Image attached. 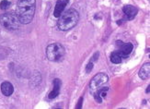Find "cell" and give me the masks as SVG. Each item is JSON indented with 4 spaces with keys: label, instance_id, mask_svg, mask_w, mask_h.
Segmentation results:
<instances>
[{
    "label": "cell",
    "instance_id": "cell-10",
    "mask_svg": "<svg viewBox=\"0 0 150 109\" xmlns=\"http://www.w3.org/2000/svg\"><path fill=\"white\" fill-rule=\"evenodd\" d=\"M1 92L5 96H10L14 92V87L8 81H4L1 84Z\"/></svg>",
    "mask_w": 150,
    "mask_h": 109
},
{
    "label": "cell",
    "instance_id": "cell-12",
    "mask_svg": "<svg viewBox=\"0 0 150 109\" xmlns=\"http://www.w3.org/2000/svg\"><path fill=\"white\" fill-rule=\"evenodd\" d=\"M122 56L120 54L119 51H114V52L112 53L110 55V61H112L113 64H120L122 61Z\"/></svg>",
    "mask_w": 150,
    "mask_h": 109
},
{
    "label": "cell",
    "instance_id": "cell-5",
    "mask_svg": "<svg viewBox=\"0 0 150 109\" xmlns=\"http://www.w3.org/2000/svg\"><path fill=\"white\" fill-rule=\"evenodd\" d=\"M108 76L105 73H98L96 76H94L90 81L89 88L92 92H96L98 89H100L103 84H105L108 81Z\"/></svg>",
    "mask_w": 150,
    "mask_h": 109
},
{
    "label": "cell",
    "instance_id": "cell-9",
    "mask_svg": "<svg viewBox=\"0 0 150 109\" xmlns=\"http://www.w3.org/2000/svg\"><path fill=\"white\" fill-rule=\"evenodd\" d=\"M60 88H61V81L59 79H54V89L49 93L48 98L49 99H54L58 94L60 93Z\"/></svg>",
    "mask_w": 150,
    "mask_h": 109
},
{
    "label": "cell",
    "instance_id": "cell-7",
    "mask_svg": "<svg viewBox=\"0 0 150 109\" xmlns=\"http://www.w3.org/2000/svg\"><path fill=\"white\" fill-rule=\"evenodd\" d=\"M123 13H125V17H126V20L127 21H132L133 19H134V17L137 15L138 13V9L134 6L132 5H126L123 7L122 9Z\"/></svg>",
    "mask_w": 150,
    "mask_h": 109
},
{
    "label": "cell",
    "instance_id": "cell-2",
    "mask_svg": "<svg viewBox=\"0 0 150 109\" xmlns=\"http://www.w3.org/2000/svg\"><path fill=\"white\" fill-rule=\"evenodd\" d=\"M78 21H79L78 12L74 9H70L60 15L59 20L57 21V27L60 31H67L74 28Z\"/></svg>",
    "mask_w": 150,
    "mask_h": 109
},
{
    "label": "cell",
    "instance_id": "cell-15",
    "mask_svg": "<svg viewBox=\"0 0 150 109\" xmlns=\"http://www.w3.org/2000/svg\"><path fill=\"white\" fill-rule=\"evenodd\" d=\"M82 101H83V98H80V99H79V101H78V105H76V109H79V108L82 106Z\"/></svg>",
    "mask_w": 150,
    "mask_h": 109
},
{
    "label": "cell",
    "instance_id": "cell-8",
    "mask_svg": "<svg viewBox=\"0 0 150 109\" xmlns=\"http://www.w3.org/2000/svg\"><path fill=\"white\" fill-rule=\"evenodd\" d=\"M68 2H69V0H57L55 8H54V15L55 18L60 17V15L64 10V8L67 6Z\"/></svg>",
    "mask_w": 150,
    "mask_h": 109
},
{
    "label": "cell",
    "instance_id": "cell-6",
    "mask_svg": "<svg viewBox=\"0 0 150 109\" xmlns=\"http://www.w3.org/2000/svg\"><path fill=\"white\" fill-rule=\"evenodd\" d=\"M116 44L117 46H118V51L120 52V54L122 56V57L125 58V57H127L130 54L132 53L133 51V48H134V46L132 43H122V41H117L116 42Z\"/></svg>",
    "mask_w": 150,
    "mask_h": 109
},
{
    "label": "cell",
    "instance_id": "cell-13",
    "mask_svg": "<svg viewBox=\"0 0 150 109\" xmlns=\"http://www.w3.org/2000/svg\"><path fill=\"white\" fill-rule=\"evenodd\" d=\"M10 6H11V2L9 1V0H2V1L0 2V9H1L2 10L8 9Z\"/></svg>",
    "mask_w": 150,
    "mask_h": 109
},
{
    "label": "cell",
    "instance_id": "cell-16",
    "mask_svg": "<svg viewBox=\"0 0 150 109\" xmlns=\"http://www.w3.org/2000/svg\"><path fill=\"white\" fill-rule=\"evenodd\" d=\"M149 88H150V85H148V87H147V89H146V93H149Z\"/></svg>",
    "mask_w": 150,
    "mask_h": 109
},
{
    "label": "cell",
    "instance_id": "cell-4",
    "mask_svg": "<svg viewBox=\"0 0 150 109\" xmlns=\"http://www.w3.org/2000/svg\"><path fill=\"white\" fill-rule=\"evenodd\" d=\"M46 55L50 61L59 62L66 56V49L61 43H51L46 48Z\"/></svg>",
    "mask_w": 150,
    "mask_h": 109
},
{
    "label": "cell",
    "instance_id": "cell-14",
    "mask_svg": "<svg viewBox=\"0 0 150 109\" xmlns=\"http://www.w3.org/2000/svg\"><path fill=\"white\" fill-rule=\"evenodd\" d=\"M96 59H95V57L93 56L92 58H91V60L89 61V63L87 65V68H86V71L88 73V72H90L91 71V69L93 68V66H94V61H95Z\"/></svg>",
    "mask_w": 150,
    "mask_h": 109
},
{
    "label": "cell",
    "instance_id": "cell-11",
    "mask_svg": "<svg viewBox=\"0 0 150 109\" xmlns=\"http://www.w3.org/2000/svg\"><path fill=\"white\" fill-rule=\"evenodd\" d=\"M150 74V63L147 62L143 65L141 69L139 70V77L142 80H147Z\"/></svg>",
    "mask_w": 150,
    "mask_h": 109
},
{
    "label": "cell",
    "instance_id": "cell-1",
    "mask_svg": "<svg viewBox=\"0 0 150 109\" xmlns=\"http://www.w3.org/2000/svg\"><path fill=\"white\" fill-rule=\"evenodd\" d=\"M36 0H18L16 14L22 24H29L34 17Z\"/></svg>",
    "mask_w": 150,
    "mask_h": 109
},
{
    "label": "cell",
    "instance_id": "cell-3",
    "mask_svg": "<svg viewBox=\"0 0 150 109\" xmlns=\"http://www.w3.org/2000/svg\"><path fill=\"white\" fill-rule=\"evenodd\" d=\"M0 23L8 31H16L21 26V21L15 12H8L0 16Z\"/></svg>",
    "mask_w": 150,
    "mask_h": 109
}]
</instances>
